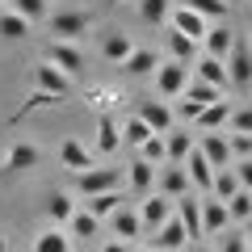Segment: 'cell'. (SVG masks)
I'll return each mask as SVG.
<instances>
[{"instance_id":"obj_10","label":"cell","mask_w":252,"mask_h":252,"mask_svg":"<svg viewBox=\"0 0 252 252\" xmlns=\"http://www.w3.org/2000/svg\"><path fill=\"white\" fill-rule=\"evenodd\" d=\"M193 152H198L215 172L231 164V152H227V135H223V130H219V135H198V139H193Z\"/></svg>"},{"instance_id":"obj_22","label":"cell","mask_w":252,"mask_h":252,"mask_svg":"<svg viewBox=\"0 0 252 252\" xmlns=\"http://www.w3.org/2000/svg\"><path fill=\"white\" fill-rule=\"evenodd\" d=\"M59 164L72 168V172H84V168H93V156H89V147L80 139H63L59 143Z\"/></svg>"},{"instance_id":"obj_23","label":"cell","mask_w":252,"mask_h":252,"mask_svg":"<svg viewBox=\"0 0 252 252\" xmlns=\"http://www.w3.org/2000/svg\"><path fill=\"white\" fill-rule=\"evenodd\" d=\"M227 114H231V101H215V105H206L202 109L198 118H193V126H198V130H206V135H219V130H223L227 126Z\"/></svg>"},{"instance_id":"obj_16","label":"cell","mask_w":252,"mask_h":252,"mask_svg":"<svg viewBox=\"0 0 252 252\" xmlns=\"http://www.w3.org/2000/svg\"><path fill=\"white\" fill-rule=\"evenodd\" d=\"M193 139L198 135H189L185 126H172L164 135V164H185V156L193 152Z\"/></svg>"},{"instance_id":"obj_47","label":"cell","mask_w":252,"mask_h":252,"mask_svg":"<svg viewBox=\"0 0 252 252\" xmlns=\"http://www.w3.org/2000/svg\"><path fill=\"white\" fill-rule=\"evenodd\" d=\"M109 4H126V0H109Z\"/></svg>"},{"instance_id":"obj_5","label":"cell","mask_w":252,"mask_h":252,"mask_svg":"<svg viewBox=\"0 0 252 252\" xmlns=\"http://www.w3.org/2000/svg\"><path fill=\"white\" fill-rule=\"evenodd\" d=\"M152 193H160V198L177 202V198H185V193H193V189H189L185 168H181V164H160V168H156V185H152Z\"/></svg>"},{"instance_id":"obj_1","label":"cell","mask_w":252,"mask_h":252,"mask_svg":"<svg viewBox=\"0 0 252 252\" xmlns=\"http://www.w3.org/2000/svg\"><path fill=\"white\" fill-rule=\"evenodd\" d=\"M42 21H46L51 42H80L93 30V13L89 9H55V13H46Z\"/></svg>"},{"instance_id":"obj_19","label":"cell","mask_w":252,"mask_h":252,"mask_svg":"<svg viewBox=\"0 0 252 252\" xmlns=\"http://www.w3.org/2000/svg\"><path fill=\"white\" fill-rule=\"evenodd\" d=\"M135 51V42H130V34H122V30H109V34H101V59L105 63H118L122 67V59Z\"/></svg>"},{"instance_id":"obj_35","label":"cell","mask_w":252,"mask_h":252,"mask_svg":"<svg viewBox=\"0 0 252 252\" xmlns=\"http://www.w3.org/2000/svg\"><path fill=\"white\" fill-rule=\"evenodd\" d=\"M181 97H185V101H198V105L206 109V105H215V101H223L227 93L210 89V84H202V80H189V84H185V93H181Z\"/></svg>"},{"instance_id":"obj_32","label":"cell","mask_w":252,"mask_h":252,"mask_svg":"<svg viewBox=\"0 0 252 252\" xmlns=\"http://www.w3.org/2000/svg\"><path fill=\"white\" fill-rule=\"evenodd\" d=\"M72 210H76L72 193H51V198H46V219H51L55 227L67 223V219H72Z\"/></svg>"},{"instance_id":"obj_27","label":"cell","mask_w":252,"mask_h":252,"mask_svg":"<svg viewBox=\"0 0 252 252\" xmlns=\"http://www.w3.org/2000/svg\"><path fill=\"white\" fill-rule=\"evenodd\" d=\"M227 219H231V227H244L252 219V189H240V193H231V198L223 202Z\"/></svg>"},{"instance_id":"obj_44","label":"cell","mask_w":252,"mask_h":252,"mask_svg":"<svg viewBox=\"0 0 252 252\" xmlns=\"http://www.w3.org/2000/svg\"><path fill=\"white\" fill-rule=\"evenodd\" d=\"M0 252H9V240H4V235H0Z\"/></svg>"},{"instance_id":"obj_28","label":"cell","mask_w":252,"mask_h":252,"mask_svg":"<svg viewBox=\"0 0 252 252\" xmlns=\"http://www.w3.org/2000/svg\"><path fill=\"white\" fill-rule=\"evenodd\" d=\"M118 206H122V193H118V189H109V193H93V198H84V210H89V215L97 219V223H101V219H109V215H114Z\"/></svg>"},{"instance_id":"obj_17","label":"cell","mask_w":252,"mask_h":252,"mask_svg":"<svg viewBox=\"0 0 252 252\" xmlns=\"http://www.w3.org/2000/svg\"><path fill=\"white\" fill-rule=\"evenodd\" d=\"M198 210H202V235H223L227 227H231V219H227L223 202H215V198H198Z\"/></svg>"},{"instance_id":"obj_11","label":"cell","mask_w":252,"mask_h":252,"mask_svg":"<svg viewBox=\"0 0 252 252\" xmlns=\"http://www.w3.org/2000/svg\"><path fill=\"white\" fill-rule=\"evenodd\" d=\"M172 215H177V223L185 227L189 244H198L202 240V210H198V193H185V198L172 202Z\"/></svg>"},{"instance_id":"obj_18","label":"cell","mask_w":252,"mask_h":252,"mask_svg":"<svg viewBox=\"0 0 252 252\" xmlns=\"http://www.w3.org/2000/svg\"><path fill=\"white\" fill-rule=\"evenodd\" d=\"M38 160H42V152H38L34 143H9V152H4V172H30V168H38Z\"/></svg>"},{"instance_id":"obj_6","label":"cell","mask_w":252,"mask_h":252,"mask_svg":"<svg viewBox=\"0 0 252 252\" xmlns=\"http://www.w3.org/2000/svg\"><path fill=\"white\" fill-rule=\"evenodd\" d=\"M156 93L160 97H181L189 84V67L185 63H172V59H160V67H156Z\"/></svg>"},{"instance_id":"obj_43","label":"cell","mask_w":252,"mask_h":252,"mask_svg":"<svg viewBox=\"0 0 252 252\" xmlns=\"http://www.w3.org/2000/svg\"><path fill=\"white\" fill-rule=\"evenodd\" d=\"M185 252H210V248H202V244H189V248Z\"/></svg>"},{"instance_id":"obj_46","label":"cell","mask_w":252,"mask_h":252,"mask_svg":"<svg viewBox=\"0 0 252 252\" xmlns=\"http://www.w3.org/2000/svg\"><path fill=\"white\" fill-rule=\"evenodd\" d=\"M223 4H227V9H235V4H240V0H223Z\"/></svg>"},{"instance_id":"obj_14","label":"cell","mask_w":252,"mask_h":252,"mask_svg":"<svg viewBox=\"0 0 252 252\" xmlns=\"http://www.w3.org/2000/svg\"><path fill=\"white\" fill-rule=\"evenodd\" d=\"M185 244H189V235H185V227L177 223V215H172L164 227L152 231V248L156 252H185Z\"/></svg>"},{"instance_id":"obj_24","label":"cell","mask_w":252,"mask_h":252,"mask_svg":"<svg viewBox=\"0 0 252 252\" xmlns=\"http://www.w3.org/2000/svg\"><path fill=\"white\" fill-rule=\"evenodd\" d=\"M30 252H72V235L63 231V227H46V231L34 235Z\"/></svg>"},{"instance_id":"obj_37","label":"cell","mask_w":252,"mask_h":252,"mask_svg":"<svg viewBox=\"0 0 252 252\" xmlns=\"http://www.w3.org/2000/svg\"><path fill=\"white\" fill-rule=\"evenodd\" d=\"M0 38H30V21H21L9 9H0Z\"/></svg>"},{"instance_id":"obj_39","label":"cell","mask_w":252,"mask_h":252,"mask_svg":"<svg viewBox=\"0 0 252 252\" xmlns=\"http://www.w3.org/2000/svg\"><path fill=\"white\" fill-rule=\"evenodd\" d=\"M46 105H63V97H51V93H30L26 97V105L17 109V118H26V114H34V109H46ZM17 118H13V122H17Z\"/></svg>"},{"instance_id":"obj_20","label":"cell","mask_w":252,"mask_h":252,"mask_svg":"<svg viewBox=\"0 0 252 252\" xmlns=\"http://www.w3.org/2000/svg\"><path fill=\"white\" fill-rule=\"evenodd\" d=\"M109 227H114V240H126V244H135L139 235H143V227H139V215L130 206H118L114 215H109Z\"/></svg>"},{"instance_id":"obj_2","label":"cell","mask_w":252,"mask_h":252,"mask_svg":"<svg viewBox=\"0 0 252 252\" xmlns=\"http://www.w3.org/2000/svg\"><path fill=\"white\" fill-rule=\"evenodd\" d=\"M223 72H227V84H231L235 93H244L252 84V51H248V38L244 34H235V46L223 59Z\"/></svg>"},{"instance_id":"obj_41","label":"cell","mask_w":252,"mask_h":252,"mask_svg":"<svg viewBox=\"0 0 252 252\" xmlns=\"http://www.w3.org/2000/svg\"><path fill=\"white\" fill-rule=\"evenodd\" d=\"M227 152H231V164L235 160H252V135H227Z\"/></svg>"},{"instance_id":"obj_4","label":"cell","mask_w":252,"mask_h":252,"mask_svg":"<svg viewBox=\"0 0 252 252\" xmlns=\"http://www.w3.org/2000/svg\"><path fill=\"white\" fill-rule=\"evenodd\" d=\"M235 34H240V30H235L231 21H215V26H206V34H202L198 51L206 55V59H219V63H223L227 51L235 46Z\"/></svg>"},{"instance_id":"obj_34","label":"cell","mask_w":252,"mask_h":252,"mask_svg":"<svg viewBox=\"0 0 252 252\" xmlns=\"http://www.w3.org/2000/svg\"><path fill=\"white\" fill-rule=\"evenodd\" d=\"M63 227H67V235H80V240H89V235H97V231H101V223L89 215V210H80V206L72 210V219H67Z\"/></svg>"},{"instance_id":"obj_31","label":"cell","mask_w":252,"mask_h":252,"mask_svg":"<svg viewBox=\"0 0 252 252\" xmlns=\"http://www.w3.org/2000/svg\"><path fill=\"white\" fill-rule=\"evenodd\" d=\"M4 4H9V13H17V17L30 21V26H34V21H42L46 13H51V4H46V0H4Z\"/></svg>"},{"instance_id":"obj_45","label":"cell","mask_w":252,"mask_h":252,"mask_svg":"<svg viewBox=\"0 0 252 252\" xmlns=\"http://www.w3.org/2000/svg\"><path fill=\"white\" fill-rule=\"evenodd\" d=\"M135 252H156V248H152V244H143V248H135Z\"/></svg>"},{"instance_id":"obj_25","label":"cell","mask_w":252,"mask_h":252,"mask_svg":"<svg viewBox=\"0 0 252 252\" xmlns=\"http://www.w3.org/2000/svg\"><path fill=\"white\" fill-rule=\"evenodd\" d=\"M181 9H189V13H198L206 26H215V21H227L231 17V9H227L223 0H177Z\"/></svg>"},{"instance_id":"obj_33","label":"cell","mask_w":252,"mask_h":252,"mask_svg":"<svg viewBox=\"0 0 252 252\" xmlns=\"http://www.w3.org/2000/svg\"><path fill=\"white\" fill-rule=\"evenodd\" d=\"M126 177H130V189H135L139 198H147V193H152V185H156V168H152V164H143V160L130 164V172H126Z\"/></svg>"},{"instance_id":"obj_26","label":"cell","mask_w":252,"mask_h":252,"mask_svg":"<svg viewBox=\"0 0 252 252\" xmlns=\"http://www.w3.org/2000/svg\"><path fill=\"white\" fill-rule=\"evenodd\" d=\"M164 51H168V59H172V63H185V67L198 59V42H189V38L172 34V30L164 34Z\"/></svg>"},{"instance_id":"obj_42","label":"cell","mask_w":252,"mask_h":252,"mask_svg":"<svg viewBox=\"0 0 252 252\" xmlns=\"http://www.w3.org/2000/svg\"><path fill=\"white\" fill-rule=\"evenodd\" d=\"M101 252H135V244H126V240H105V244H101Z\"/></svg>"},{"instance_id":"obj_38","label":"cell","mask_w":252,"mask_h":252,"mask_svg":"<svg viewBox=\"0 0 252 252\" xmlns=\"http://www.w3.org/2000/svg\"><path fill=\"white\" fill-rule=\"evenodd\" d=\"M219 252H248V235H244V227H227V231L219 235Z\"/></svg>"},{"instance_id":"obj_40","label":"cell","mask_w":252,"mask_h":252,"mask_svg":"<svg viewBox=\"0 0 252 252\" xmlns=\"http://www.w3.org/2000/svg\"><path fill=\"white\" fill-rule=\"evenodd\" d=\"M139 160L152 164V168H160V164H164V135H152V139H147V143L139 147Z\"/></svg>"},{"instance_id":"obj_29","label":"cell","mask_w":252,"mask_h":252,"mask_svg":"<svg viewBox=\"0 0 252 252\" xmlns=\"http://www.w3.org/2000/svg\"><path fill=\"white\" fill-rule=\"evenodd\" d=\"M135 9H139V21L143 26H168L172 0H135Z\"/></svg>"},{"instance_id":"obj_48","label":"cell","mask_w":252,"mask_h":252,"mask_svg":"<svg viewBox=\"0 0 252 252\" xmlns=\"http://www.w3.org/2000/svg\"><path fill=\"white\" fill-rule=\"evenodd\" d=\"M0 4H4V0H0Z\"/></svg>"},{"instance_id":"obj_3","label":"cell","mask_w":252,"mask_h":252,"mask_svg":"<svg viewBox=\"0 0 252 252\" xmlns=\"http://www.w3.org/2000/svg\"><path fill=\"white\" fill-rule=\"evenodd\" d=\"M42 63H51L55 72H63L67 80H76V76L84 72V51L76 42H51L46 38V46H42Z\"/></svg>"},{"instance_id":"obj_21","label":"cell","mask_w":252,"mask_h":252,"mask_svg":"<svg viewBox=\"0 0 252 252\" xmlns=\"http://www.w3.org/2000/svg\"><path fill=\"white\" fill-rule=\"evenodd\" d=\"M156 67H160V55H156L152 46H135V51L122 59V72L126 76H152Z\"/></svg>"},{"instance_id":"obj_7","label":"cell","mask_w":252,"mask_h":252,"mask_svg":"<svg viewBox=\"0 0 252 252\" xmlns=\"http://www.w3.org/2000/svg\"><path fill=\"white\" fill-rule=\"evenodd\" d=\"M135 215H139V227H143V235H152L156 227H164V223L172 219V202H168V198H160V193H147V198L139 202Z\"/></svg>"},{"instance_id":"obj_12","label":"cell","mask_w":252,"mask_h":252,"mask_svg":"<svg viewBox=\"0 0 252 252\" xmlns=\"http://www.w3.org/2000/svg\"><path fill=\"white\" fill-rule=\"evenodd\" d=\"M168 30H172V34H181V38H189V42H202L206 21H202L198 13H189V9H181V4H172V9H168Z\"/></svg>"},{"instance_id":"obj_8","label":"cell","mask_w":252,"mask_h":252,"mask_svg":"<svg viewBox=\"0 0 252 252\" xmlns=\"http://www.w3.org/2000/svg\"><path fill=\"white\" fill-rule=\"evenodd\" d=\"M135 118L152 130V135H168L172 126H177V122H172L168 101H139V105H135Z\"/></svg>"},{"instance_id":"obj_13","label":"cell","mask_w":252,"mask_h":252,"mask_svg":"<svg viewBox=\"0 0 252 252\" xmlns=\"http://www.w3.org/2000/svg\"><path fill=\"white\" fill-rule=\"evenodd\" d=\"M34 89H38V93H51V97H63V101H67V93H72V80H67L63 72H55L51 63H42V59H38V63H34Z\"/></svg>"},{"instance_id":"obj_9","label":"cell","mask_w":252,"mask_h":252,"mask_svg":"<svg viewBox=\"0 0 252 252\" xmlns=\"http://www.w3.org/2000/svg\"><path fill=\"white\" fill-rule=\"evenodd\" d=\"M109 189H118V168H84V172H76V193H80V198L109 193Z\"/></svg>"},{"instance_id":"obj_36","label":"cell","mask_w":252,"mask_h":252,"mask_svg":"<svg viewBox=\"0 0 252 252\" xmlns=\"http://www.w3.org/2000/svg\"><path fill=\"white\" fill-rule=\"evenodd\" d=\"M97 152H118V122H114V114H101V122H97Z\"/></svg>"},{"instance_id":"obj_15","label":"cell","mask_w":252,"mask_h":252,"mask_svg":"<svg viewBox=\"0 0 252 252\" xmlns=\"http://www.w3.org/2000/svg\"><path fill=\"white\" fill-rule=\"evenodd\" d=\"M181 168H185V181H189V189H198L202 198H210V181H215V168H210V164L202 160L198 152H189Z\"/></svg>"},{"instance_id":"obj_30","label":"cell","mask_w":252,"mask_h":252,"mask_svg":"<svg viewBox=\"0 0 252 252\" xmlns=\"http://www.w3.org/2000/svg\"><path fill=\"white\" fill-rule=\"evenodd\" d=\"M147 139H152V130H147V126L139 122L135 114L126 118V122H122V130H118V143H126V147H135V152H139V147L147 143Z\"/></svg>"}]
</instances>
